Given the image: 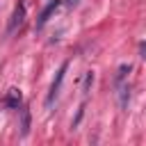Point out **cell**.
<instances>
[{
    "mask_svg": "<svg viewBox=\"0 0 146 146\" xmlns=\"http://www.w3.org/2000/svg\"><path fill=\"white\" fill-rule=\"evenodd\" d=\"M21 100H23V96H21V89H16V87H11L7 91V96H5V105L11 107V110H18Z\"/></svg>",
    "mask_w": 146,
    "mask_h": 146,
    "instance_id": "277c9868",
    "label": "cell"
},
{
    "mask_svg": "<svg viewBox=\"0 0 146 146\" xmlns=\"http://www.w3.org/2000/svg\"><path fill=\"white\" fill-rule=\"evenodd\" d=\"M139 52H141V57H146V41L139 46Z\"/></svg>",
    "mask_w": 146,
    "mask_h": 146,
    "instance_id": "52a82bcc",
    "label": "cell"
},
{
    "mask_svg": "<svg viewBox=\"0 0 146 146\" xmlns=\"http://www.w3.org/2000/svg\"><path fill=\"white\" fill-rule=\"evenodd\" d=\"M59 5H62L59 0H50V2L46 5V9L41 11V16H39V21H36V30H41V27H43V25L50 21V16H52V14L59 9Z\"/></svg>",
    "mask_w": 146,
    "mask_h": 146,
    "instance_id": "3957f363",
    "label": "cell"
},
{
    "mask_svg": "<svg viewBox=\"0 0 146 146\" xmlns=\"http://www.w3.org/2000/svg\"><path fill=\"white\" fill-rule=\"evenodd\" d=\"M27 132H30V110L23 107L21 110V135L27 137Z\"/></svg>",
    "mask_w": 146,
    "mask_h": 146,
    "instance_id": "5b68a950",
    "label": "cell"
},
{
    "mask_svg": "<svg viewBox=\"0 0 146 146\" xmlns=\"http://www.w3.org/2000/svg\"><path fill=\"white\" fill-rule=\"evenodd\" d=\"M91 82H94V73H87V75H84V91H89Z\"/></svg>",
    "mask_w": 146,
    "mask_h": 146,
    "instance_id": "8992f818",
    "label": "cell"
},
{
    "mask_svg": "<svg viewBox=\"0 0 146 146\" xmlns=\"http://www.w3.org/2000/svg\"><path fill=\"white\" fill-rule=\"evenodd\" d=\"M66 2H68L71 7H73V5H78V0H66Z\"/></svg>",
    "mask_w": 146,
    "mask_h": 146,
    "instance_id": "ba28073f",
    "label": "cell"
},
{
    "mask_svg": "<svg viewBox=\"0 0 146 146\" xmlns=\"http://www.w3.org/2000/svg\"><path fill=\"white\" fill-rule=\"evenodd\" d=\"M66 68H68V62H64L59 66V71L55 73V80L50 84V91H48V98H46V105H52V100L59 96V89H62V82H64V75H66Z\"/></svg>",
    "mask_w": 146,
    "mask_h": 146,
    "instance_id": "6da1fadb",
    "label": "cell"
},
{
    "mask_svg": "<svg viewBox=\"0 0 146 146\" xmlns=\"http://www.w3.org/2000/svg\"><path fill=\"white\" fill-rule=\"evenodd\" d=\"M23 21H25V5L18 2V5L14 7V11H11V18H9V25H7V32L14 34V32L23 25Z\"/></svg>",
    "mask_w": 146,
    "mask_h": 146,
    "instance_id": "7a4b0ae2",
    "label": "cell"
}]
</instances>
